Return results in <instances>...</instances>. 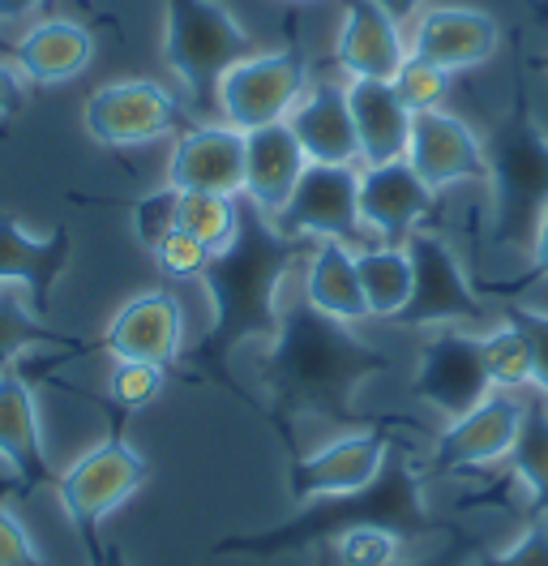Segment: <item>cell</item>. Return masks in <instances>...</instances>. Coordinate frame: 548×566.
I'll return each instance as SVG.
<instances>
[{
    "label": "cell",
    "mask_w": 548,
    "mask_h": 566,
    "mask_svg": "<svg viewBox=\"0 0 548 566\" xmlns=\"http://www.w3.org/2000/svg\"><path fill=\"white\" fill-rule=\"evenodd\" d=\"M308 168L305 146L296 142L292 125H262L244 134V202H253L262 214L278 219V211L287 207L292 189L301 185Z\"/></svg>",
    "instance_id": "21"
},
{
    "label": "cell",
    "mask_w": 548,
    "mask_h": 566,
    "mask_svg": "<svg viewBox=\"0 0 548 566\" xmlns=\"http://www.w3.org/2000/svg\"><path fill=\"white\" fill-rule=\"evenodd\" d=\"M523 412H527V403L510 390L484 395L472 412H463L433 438V447L424 455V472L459 476V472H484V468L502 463L523 429Z\"/></svg>",
    "instance_id": "9"
},
{
    "label": "cell",
    "mask_w": 548,
    "mask_h": 566,
    "mask_svg": "<svg viewBox=\"0 0 548 566\" xmlns=\"http://www.w3.org/2000/svg\"><path fill=\"white\" fill-rule=\"evenodd\" d=\"M351 528H386L394 536H403L408 545L420 541H445L454 524L438 520L429 511V497H424V463L415 460L411 447H390L386 468L373 485L356 490V494L339 497H313L305 502L287 524H274V528L249 532V536H228L219 541L210 554L223 558V554H240V558H283V554H313L322 545H330L335 536Z\"/></svg>",
    "instance_id": "3"
},
{
    "label": "cell",
    "mask_w": 548,
    "mask_h": 566,
    "mask_svg": "<svg viewBox=\"0 0 548 566\" xmlns=\"http://www.w3.org/2000/svg\"><path fill=\"white\" fill-rule=\"evenodd\" d=\"M9 494H13V490L0 485V566H52L34 549L31 532L22 528L18 515L9 511V502H4Z\"/></svg>",
    "instance_id": "37"
},
{
    "label": "cell",
    "mask_w": 548,
    "mask_h": 566,
    "mask_svg": "<svg viewBox=\"0 0 548 566\" xmlns=\"http://www.w3.org/2000/svg\"><path fill=\"white\" fill-rule=\"evenodd\" d=\"M377 4H381V9H386L394 22H408V18L420 9V4H424V0H377Z\"/></svg>",
    "instance_id": "44"
},
{
    "label": "cell",
    "mask_w": 548,
    "mask_h": 566,
    "mask_svg": "<svg viewBox=\"0 0 548 566\" xmlns=\"http://www.w3.org/2000/svg\"><path fill=\"white\" fill-rule=\"evenodd\" d=\"M176 228L202 241L210 253L228 249L240 232V202L223 193H180L176 202Z\"/></svg>",
    "instance_id": "30"
},
{
    "label": "cell",
    "mask_w": 548,
    "mask_h": 566,
    "mask_svg": "<svg viewBox=\"0 0 548 566\" xmlns=\"http://www.w3.org/2000/svg\"><path fill=\"white\" fill-rule=\"evenodd\" d=\"M86 558H91V566H129L125 554H120V545L116 541H103V536L86 541Z\"/></svg>",
    "instance_id": "43"
},
{
    "label": "cell",
    "mask_w": 548,
    "mask_h": 566,
    "mask_svg": "<svg viewBox=\"0 0 548 566\" xmlns=\"http://www.w3.org/2000/svg\"><path fill=\"white\" fill-rule=\"evenodd\" d=\"M488 189H493V241H531L548 207V134L527 95H518L484 142Z\"/></svg>",
    "instance_id": "4"
},
{
    "label": "cell",
    "mask_w": 548,
    "mask_h": 566,
    "mask_svg": "<svg viewBox=\"0 0 548 566\" xmlns=\"http://www.w3.org/2000/svg\"><path fill=\"white\" fill-rule=\"evenodd\" d=\"M39 0H0V18H22V13H31Z\"/></svg>",
    "instance_id": "45"
},
{
    "label": "cell",
    "mask_w": 548,
    "mask_h": 566,
    "mask_svg": "<svg viewBox=\"0 0 548 566\" xmlns=\"http://www.w3.org/2000/svg\"><path fill=\"white\" fill-rule=\"evenodd\" d=\"M390 369V356L356 339L347 322L317 314L305 296L283 305L271 348L257 365V378L271 395L274 417L296 421H356V395Z\"/></svg>",
    "instance_id": "1"
},
{
    "label": "cell",
    "mask_w": 548,
    "mask_h": 566,
    "mask_svg": "<svg viewBox=\"0 0 548 566\" xmlns=\"http://www.w3.org/2000/svg\"><path fill=\"white\" fill-rule=\"evenodd\" d=\"M497 43H502V27H497L493 13L463 9V4H438V9L420 13L408 52L454 73L488 61L497 52Z\"/></svg>",
    "instance_id": "20"
},
{
    "label": "cell",
    "mask_w": 548,
    "mask_h": 566,
    "mask_svg": "<svg viewBox=\"0 0 548 566\" xmlns=\"http://www.w3.org/2000/svg\"><path fill=\"white\" fill-rule=\"evenodd\" d=\"M433 189L408 159L373 164L360 172V223L381 237V245H403L433 211Z\"/></svg>",
    "instance_id": "17"
},
{
    "label": "cell",
    "mask_w": 548,
    "mask_h": 566,
    "mask_svg": "<svg viewBox=\"0 0 548 566\" xmlns=\"http://www.w3.org/2000/svg\"><path fill=\"white\" fill-rule=\"evenodd\" d=\"M301 296L317 314L335 322H360L369 318V305H365V287L356 275V249L342 245V241H317L313 258L305 266V283H301Z\"/></svg>",
    "instance_id": "25"
},
{
    "label": "cell",
    "mask_w": 548,
    "mask_h": 566,
    "mask_svg": "<svg viewBox=\"0 0 548 566\" xmlns=\"http://www.w3.org/2000/svg\"><path fill=\"white\" fill-rule=\"evenodd\" d=\"M168 185L176 193H223L244 189V134L232 125H189L171 146Z\"/></svg>",
    "instance_id": "15"
},
{
    "label": "cell",
    "mask_w": 548,
    "mask_h": 566,
    "mask_svg": "<svg viewBox=\"0 0 548 566\" xmlns=\"http://www.w3.org/2000/svg\"><path fill=\"white\" fill-rule=\"evenodd\" d=\"M335 61L351 77H381L390 82L408 61V43L399 35V22L377 0H347L342 31L335 43Z\"/></svg>",
    "instance_id": "24"
},
{
    "label": "cell",
    "mask_w": 548,
    "mask_h": 566,
    "mask_svg": "<svg viewBox=\"0 0 548 566\" xmlns=\"http://www.w3.org/2000/svg\"><path fill=\"white\" fill-rule=\"evenodd\" d=\"M408 164L433 193H442L459 180H488L484 142L476 138V129L463 116H454L445 107L411 116Z\"/></svg>",
    "instance_id": "14"
},
{
    "label": "cell",
    "mask_w": 548,
    "mask_h": 566,
    "mask_svg": "<svg viewBox=\"0 0 548 566\" xmlns=\"http://www.w3.org/2000/svg\"><path fill=\"white\" fill-rule=\"evenodd\" d=\"M536 70H545V73H548V56H540V61H536Z\"/></svg>",
    "instance_id": "46"
},
{
    "label": "cell",
    "mask_w": 548,
    "mask_h": 566,
    "mask_svg": "<svg viewBox=\"0 0 548 566\" xmlns=\"http://www.w3.org/2000/svg\"><path fill=\"white\" fill-rule=\"evenodd\" d=\"M540 4H548V0H540Z\"/></svg>",
    "instance_id": "47"
},
{
    "label": "cell",
    "mask_w": 548,
    "mask_h": 566,
    "mask_svg": "<svg viewBox=\"0 0 548 566\" xmlns=\"http://www.w3.org/2000/svg\"><path fill=\"white\" fill-rule=\"evenodd\" d=\"M22 112V82L9 65H0V116Z\"/></svg>",
    "instance_id": "42"
},
{
    "label": "cell",
    "mask_w": 548,
    "mask_h": 566,
    "mask_svg": "<svg viewBox=\"0 0 548 566\" xmlns=\"http://www.w3.org/2000/svg\"><path fill=\"white\" fill-rule=\"evenodd\" d=\"M411 395L420 403H429L433 412H442L445 421H459L463 412H472L484 395H493L484 353H479V335L442 326L415 360V378Z\"/></svg>",
    "instance_id": "10"
},
{
    "label": "cell",
    "mask_w": 548,
    "mask_h": 566,
    "mask_svg": "<svg viewBox=\"0 0 548 566\" xmlns=\"http://www.w3.org/2000/svg\"><path fill=\"white\" fill-rule=\"evenodd\" d=\"M479 353H484V369H488L493 390H510L514 395L518 387H536L531 344H527V335L510 318H502V326H493L488 335H479Z\"/></svg>",
    "instance_id": "31"
},
{
    "label": "cell",
    "mask_w": 548,
    "mask_h": 566,
    "mask_svg": "<svg viewBox=\"0 0 548 566\" xmlns=\"http://www.w3.org/2000/svg\"><path fill=\"white\" fill-rule=\"evenodd\" d=\"M13 56H18V65H22L27 77L52 86V82L77 77V73L91 65L95 39H91L86 27L68 22V18H48V22H39L34 31H27V35L13 43Z\"/></svg>",
    "instance_id": "26"
},
{
    "label": "cell",
    "mask_w": 548,
    "mask_h": 566,
    "mask_svg": "<svg viewBox=\"0 0 548 566\" xmlns=\"http://www.w3.org/2000/svg\"><path fill=\"white\" fill-rule=\"evenodd\" d=\"M168 387V369L164 365H146V360H116L112 378H107V403L112 412H137L146 403H155Z\"/></svg>",
    "instance_id": "33"
},
{
    "label": "cell",
    "mask_w": 548,
    "mask_h": 566,
    "mask_svg": "<svg viewBox=\"0 0 548 566\" xmlns=\"http://www.w3.org/2000/svg\"><path fill=\"white\" fill-rule=\"evenodd\" d=\"M502 318H510L527 344H531V374H536V390L548 395V314L540 310H527V305H506Z\"/></svg>",
    "instance_id": "38"
},
{
    "label": "cell",
    "mask_w": 548,
    "mask_h": 566,
    "mask_svg": "<svg viewBox=\"0 0 548 566\" xmlns=\"http://www.w3.org/2000/svg\"><path fill=\"white\" fill-rule=\"evenodd\" d=\"M536 280H548V207L540 214V223H536V232H531V271L514 283V287H502L497 296H514L518 287H531Z\"/></svg>",
    "instance_id": "41"
},
{
    "label": "cell",
    "mask_w": 548,
    "mask_h": 566,
    "mask_svg": "<svg viewBox=\"0 0 548 566\" xmlns=\"http://www.w3.org/2000/svg\"><path fill=\"white\" fill-rule=\"evenodd\" d=\"M287 237H317V241H360V172L339 164H308L301 185L292 189L287 207L274 219Z\"/></svg>",
    "instance_id": "11"
},
{
    "label": "cell",
    "mask_w": 548,
    "mask_h": 566,
    "mask_svg": "<svg viewBox=\"0 0 548 566\" xmlns=\"http://www.w3.org/2000/svg\"><path fill=\"white\" fill-rule=\"evenodd\" d=\"M472 566H548V524L531 520L514 545H506L502 554H479Z\"/></svg>",
    "instance_id": "39"
},
{
    "label": "cell",
    "mask_w": 548,
    "mask_h": 566,
    "mask_svg": "<svg viewBox=\"0 0 548 566\" xmlns=\"http://www.w3.org/2000/svg\"><path fill=\"white\" fill-rule=\"evenodd\" d=\"M308 91V65L301 48L283 52H249L240 65L223 73L219 82V107L228 125L249 134L262 125H278L292 116V107L305 99Z\"/></svg>",
    "instance_id": "8"
},
{
    "label": "cell",
    "mask_w": 548,
    "mask_h": 566,
    "mask_svg": "<svg viewBox=\"0 0 548 566\" xmlns=\"http://www.w3.org/2000/svg\"><path fill=\"white\" fill-rule=\"evenodd\" d=\"M390 82H394L399 99H403L411 112H433V107H442L445 91H450V70L408 52V61L399 65V73H394Z\"/></svg>",
    "instance_id": "34"
},
{
    "label": "cell",
    "mask_w": 548,
    "mask_h": 566,
    "mask_svg": "<svg viewBox=\"0 0 548 566\" xmlns=\"http://www.w3.org/2000/svg\"><path fill=\"white\" fill-rule=\"evenodd\" d=\"M467 554H479V541L472 536V532H463V528H450V536H445L442 545L429 554V558H403V563H394V566H467ZM313 566H326L322 558Z\"/></svg>",
    "instance_id": "40"
},
{
    "label": "cell",
    "mask_w": 548,
    "mask_h": 566,
    "mask_svg": "<svg viewBox=\"0 0 548 566\" xmlns=\"http://www.w3.org/2000/svg\"><path fill=\"white\" fill-rule=\"evenodd\" d=\"M150 253H155V262H159V271H164L168 280H202L205 266H210V258H214L202 241H193V237L180 232V228L168 232Z\"/></svg>",
    "instance_id": "35"
},
{
    "label": "cell",
    "mask_w": 548,
    "mask_h": 566,
    "mask_svg": "<svg viewBox=\"0 0 548 566\" xmlns=\"http://www.w3.org/2000/svg\"><path fill=\"white\" fill-rule=\"evenodd\" d=\"M408 541L386 528H351L335 536L330 545L313 549L326 566H394L403 563Z\"/></svg>",
    "instance_id": "32"
},
{
    "label": "cell",
    "mask_w": 548,
    "mask_h": 566,
    "mask_svg": "<svg viewBox=\"0 0 548 566\" xmlns=\"http://www.w3.org/2000/svg\"><path fill=\"white\" fill-rule=\"evenodd\" d=\"M180 125L185 112L159 82H112L86 99V134L99 146H141Z\"/></svg>",
    "instance_id": "13"
},
{
    "label": "cell",
    "mask_w": 548,
    "mask_h": 566,
    "mask_svg": "<svg viewBox=\"0 0 548 566\" xmlns=\"http://www.w3.org/2000/svg\"><path fill=\"white\" fill-rule=\"evenodd\" d=\"M411 258V296L399 310V326H454V322H476L488 314L479 287L467 280V271L459 266L454 249L445 245L438 232L415 228L403 241Z\"/></svg>",
    "instance_id": "7"
},
{
    "label": "cell",
    "mask_w": 548,
    "mask_h": 566,
    "mask_svg": "<svg viewBox=\"0 0 548 566\" xmlns=\"http://www.w3.org/2000/svg\"><path fill=\"white\" fill-rule=\"evenodd\" d=\"M112 433L103 438L99 447H91L86 455L68 463L65 472L56 476V497L65 506L68 524L77 528L82 545L99 536V524L129 497L146 485L150 463L141 451H134L120 433V412H112Z\"/></svg>",
    "instance_id": "6"
},
{
    "label": "cell",
    "mask_w": 548,
    "mask_h": 566,
    "mask_svg": "<svg viewBox=\"0 0 548 566\" xmlns=\"http://www.w3.org/2000/svg\"><path fill=\"white\" fill-rule=\"evenodd\" d=\"M390 447L394 438L386 429H356V433H342L335 442L317 447L313 455H296L287 472L292 497L305 506L313 497H339L373 485L386 468Z\"/></svg>",
    "instance_id": "12"
},
{
    "label": "cell",
    "mask_w": 548,
    "mask_h": 566,
    "mask_svg": "<svg viewBox=\"0 0 548 566\" xmlns=\"http://www.w3.org/2000/svg\"><path fill=\"white\" fill-rule=\"evenodd\" d=\"M0 460L9 463L13 494L31 497L48 485H56V472H52L48 447H43L34 387L18 369L0 374Z\"/></svg>",
    "instance_id": "16"
},
{
    "label": "cell",
    "mask_w": 548,
    "mask_h": 566,
    "mask_svg": "<svg viewBox=\"0 0 548 566\" xmlns=\"http://www.w3.org/2000/svg\"><path fill=\"white\" fill-rule=\"evenodd\" d=\"M347 107H351V125H356V142H360L365 168L408 159L411 116H415V112L399 99L394 82H381V77H351V82H347Z\"/></svg>",
    "instance_id": "23"
},
{
    "label": "cell",
    "mask_w": 548,
    "mask_h": 566,
    "mask_svg": "<svg viewBox=\"0 0 548 566\" xmlns=\"http://www.w3.org/2000/svg\"><path fill=\"white\" fill-rule=\"evenodd\" d=\"M180 344H185L180 301L159 287L125 301L103 335V348L116 360H146V365H164V369L180 356Z\"/></svg>",
    "instance_id": "18"
},
{
    "label": "cell",
    "mask_w": 548,
    "mask_h": 566,
    "mask_svg": "<svg viewBox=\"0 0 548 566\" xmlns=\"http://www.w3.org/2000/svg\"><path fill=\"white\" fill-rule=\"evenodd\" d=\"M176 202H180V193L168 185L159 193H146L134 207V232L146 249H155L168 232H176Z\"/></svg>",
    "instance_id": "36"
},
{
    "label": "cell",
    "mask_w": 548,
    "mask_h": 566,
    "mask_svg": "<svg viewBox=\"0 0 548 566\" xmlns=\"http://www.w3.org/2000/svg\"><path fill=\"white\" fill-rule=\"evenodd\" d=\"M73 258V237L65 223L52 228V237H31L18 228V219L0 214V283H22L31 292V310L39 318H52L56 280L65 275Z\"/></svg>",
    "instance_id": "19"
},
{
    "label": "cell",
    "mask_w": 548,
    "mask_h": 566,
    "mask_svg": "<svg viewBox=\"0 0 548 566\" xmlns=\"http://www.w3.org/2000/svg\"><path fill=\"white\" fill-rule=\"evenodd\" d=\"M356 275L365 287L369 318H399L411 296V258L403 245H365L356 249Z\"/></svg>",
    "instance_id": "27"
},
{
    "label": "cell",
    "mask_w": 548,
    "mask_h": 566,
    "mask_svg": "<svg viewBox=\"0 0 548 566\" xmlns=\"http://www.w3.org/2000/svg\"><path fill=\"white\" fill-rule=\"evenodd\" d=\"M168 9V35L164 61L185 82L189 99L205 107L219 99L223 73L249 56V35L219 0H164Z\"/></svg>",
    "instance_id": "5"
},
{
    "label": "cell",
    "mask_w": 548,
    "mask_h": 566,
    "mask_svg": "<svg viewBox=\"0 0 548 566\" xmlns=\"http://www.w3.org/2000/svg\"><path fill=\"white\" fill-rule=\"evenodd\" d=\"M305 241L287 237L271 214L253 202H240V232L228 249H219L205 266V292L214 305L210 331L202 335L193 365L205 378L228 382V360L253 339H274L283 318V283L287 271L301 262Z\"/></svg>",
    "instance_id": "2"
},
{
    "label": "cell",
    "mask_w": 548,
    "mask_h": 566,
    "mask_svg": "<svg viewBox=\"0 0 548 566\" xmlns=\"http://www.w3.org/2000/svg\"><path fill=\"white\" fill-rule=\"evenodd\" d=\"M510 476L523 485L531 520L548 524V403L545 399H527L523 429L510 447Z\"/></svg>",
    "instance_id": "28"
},
{
    "label": "cell",
    "mask_w": 548,
    "mask_h": 566,
    "mask_svg": "<svg viewBox=\"0 0 548 566\" xmlns=\"http://www.w3.org/2000/svg\"><path fill=\"white\" fill-rule=\"evenodd\" d=\"M31 348H61L68 356L91 353V344H82L77 335H65L34 310H22L13 292H0V374L13 369V360H22V353Z\"/></svg>",
    "instance_id": "29"
},
{
    "label": "cell",
    "mask_w": 548,
    "mask_h": 566,
    "mask_svg": "<svg viewBox=\"0 0 548 566\" xmlns=\"http://www.w3.org/2000/svg\"><path fill=\"white\" fill-rule=\"evenodd\" d=\"M296 142L305 146L308 164H339V168H356L360 159V142H356V125H351V107H347V86L335 77H313L305 99L292 107L287 116Z\"/></svg>",
    "instance_id": "22"
}]
</instances>
